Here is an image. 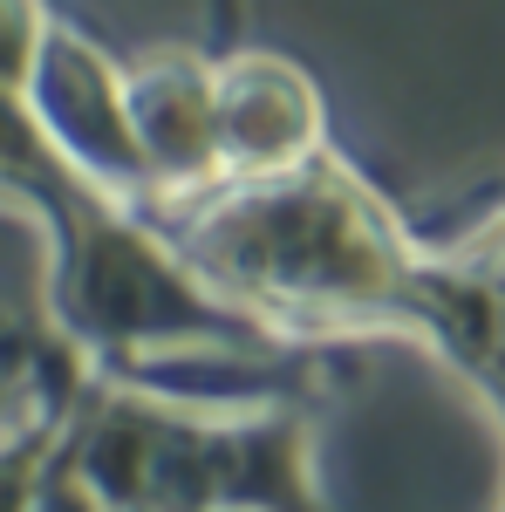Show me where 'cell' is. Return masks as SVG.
<instances>
[{
    "instance_id": "obj_1",
    "label": "cell",
    "mask_w": 505,
    "mask_h": 512,
    "mask_svg": "<svg viewBox=\"0 0 505 512\" xmlns=\"http://www.w3.org/2000/svg\"><path fill=\"white\" fill-rule=\"evenodd\" d=\"M192 198V219L178 226V260L226 308H267L301 328L410 321L437 342L471 349L485 335L492 294L424 274L376 212V198L335 164L314 158L280 178H219Z\"/></svg>"
},
{
    "instance_id": "obj_2",
    "label": "cell",
    "mask_w": 505,
    "mask_h": 512,
    "mask_svg": "<svg viewBox=\"0 0 505 512\" xmlns=\"http://www.w3.org/2000/svg\"><path fill=\"white\" fill-rule=\"evenodd\" d=\"M21 103L76 185L117 198L151 192L137 137H130L123 69H110V55H96V41H82L69 21H48L35 62H28V82H21Z\"/></svg>"
},
{
    "instance_id": "obj_3",
    "label": "cell",
    "mask_w": 505,
    "mask_h": 512,
    "mask_svg": "<svg viewBox=\"0 0 505 512\" xmlns=\"http://www.w3.org/2000/svg\"><path fill=\"white\" fill-rule=\"evenodd\" d=\"M219 178H280L321 158V96L280 55H239L212 69Z\"/></svg>"
},
{
    "instance_id": "obj_4",
    "label": "cell",
    "mask_w": 505,
    "mask_h": 512,
    "mask_svg": "<svg viewBox=\"0 0 505 512\" xmlns=\"http://www.w3.org/2000/svg\"><path fill=\"white\" fill-rule=\"evenodd\" d=\"M130 137L151 192H212L219 185V130H212V69L198 55H151L123 76Z\"/></svg>"
},
{
    "instance_id": "obj_5",
    "label": "cell",
    "mask_w": 505,
    "mask_h": 512,
    "mask_svg": "<svg viewBox=\"0 0 505 512\" xmlns=\"http://www.w3.org/2000/svg\"><path fill=\"white\" fill-rule=\"evenodd\" d=\"M41 35H48L41 0H0V89L28 82V62H35Z\"/></svg>"
},
{
    "instance_id": "obj_6",
    "label": "cell",
    "mask_w": 505,
    "mask_h": 512,
    "mask_svg": "<svg viewBox=\"0 0 505 512\" xmlns=\"http://www.w3.org/2000/svg\"><path fill=\"white\" fill-rule=\"evenodd\" d=\"M28 512H110V506H103V499H96V492H89V485H82V478L62 465V472H48V478L35 485Z\"/></svg>"
},
{
    "instance_id": "obj_7",
    "label": "cell",
    "mask_w": 505,
    "mask_h": 512,
    "mask_svg": "<svg viewBox=\"0 0 505 512\" xmlns=\"http://www.w3.org/2000/svg\"><path fill=\"white\" fill-rule=\"evenodd\" d=\"M485 294L505 308V233L492 239V253H485Z\"/></svg>"
},
{
    "instance_id": "obj_8",
    "label": "cell",
    "mask_w": 505,
    "mask_h": 512,
    "mask_svg": "<svg viewBox=\"0 0 505 512\" xmlns=\"http://www.w3.org/2000/svg\"><path fill=\"white\" fill-rule=\"evenodd\" d=\"M233 512H260V506H233Z\"/></svg>"
}]
</instances>
